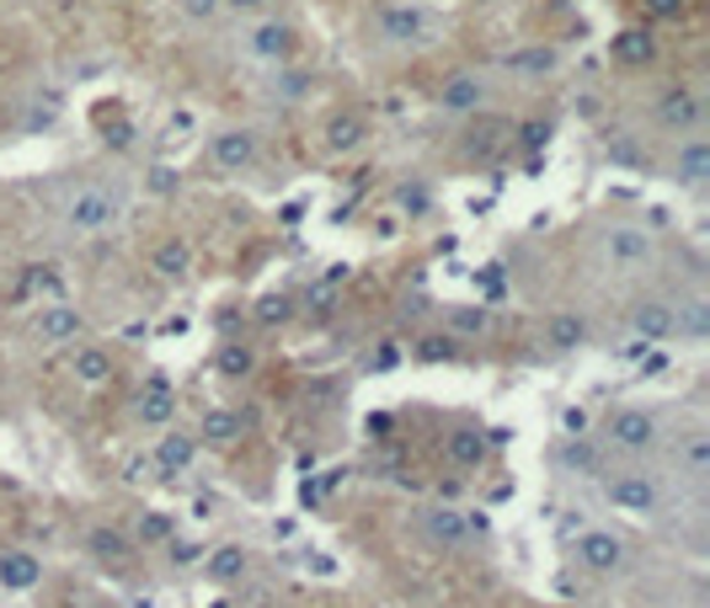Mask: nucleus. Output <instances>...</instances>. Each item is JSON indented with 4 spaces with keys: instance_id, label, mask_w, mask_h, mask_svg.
<instances>
[{
    "instance_id": "c9c22d12",
    "label": "nucleus",
    "mask_w": 710,
    "mask_h": 608,
    "mask_svg": "<svg viewBox=\"0 0 710 608\" xmlns=\"http://www.w3.org/2000/svg\"><path fill=\"white\" fill-rule=\"evenodd\" d=\"M401 203H406V208H428V192H422V187H401Z\"/></svg>"
},
{
    "instance_id": "c85d7f7f",
    "label": "nucleus",
    "mask_w": 710,
    "mask_h": 608,
    "mask_svg": "<svg viewBox=\"0 0 710 608\" xmlns=\"http://www.w3.org/2000/svg\"><path fill=\"white\" fill-rule=\"evenodd\" d=\"M305 91H310V75H305V69H289V75L278 69V97H283V102H300Z\"/></svg>"
},
{
    "instance_id": "1a4fd4ad",
    "label": "nucleus",
    "mask_w": 710,
    "mask_h": 608,
    "mask_svg": "<svg viewBox=\"0 0 710 608\" xmlns=\"http://www.w3.org/2000/svg\"><path fill=\"white\" fill-rule=\"evenodd\" d=\"M33 337H38L43 347H75V342L86 337V315L65 300L43 304V309L33 315Z\"/></svg>"
},
{
    "instance_id": "f03ea898",
    "label": "nucleus",
    "mask_w": 710,
    "mask_h": 608,
    "mask_svg": "<svg viewBox=\"0 0 710 608\" xmlns=\"http://www.w3.org/2000/svg\"><path fill=\"white\" fill-rule=\"evenodd\" d=\"M60 225L69 236H102V230L118 225V198L97 182H75L60 198Z\"/></svg>"
},
{
    "instance_id": "2f4dec72",
    "label": "nucleus",
    "mask_w": 710,
    "mask_h": 608,
    "mask_svg": "<svg viewBox=\"0 0 710 608\" xmlns=\"http://www.w3.org/2000/svg\"><path fill=\"white\" fill-rule=\"evenodd\" d=\"M646 22H673L679 11H684V0H642Z\"/></svg>"
},
{
    "instance_id": "f8f14e48",
    "label": "nucleus",
    "mask_w": 710,
    "mask_h": 608,
    "mask_svg": "<svg viewBox=\"0 0 710 608\" xmlns=\"http://www.w3.org/2000/svg\"><path fill=\"white\" fill-rule=\"evenodd\" d=\"M193 262H198V251H193V241H182V236H166V241L150 251V273H155L161 283H188V278H193Z\"/></svg>"
},
{
    "instance_id": "f704fd0d",
    "label": "nucleus",
    "mask_w": 710,
    "mask_h": 608,
    "mask_svg": "<svg viewBox=\"0 0 710 608\" xmlns=\"http://www.w3.org/2000/svg\"><path fill=\"white\" fill-rule=\"evenodd\" d=\"M219 11V0H188V16H198V22H208Z\"/></svg>"
},
{
    "instance_id": "bb28decb",
    "label": "nucleus",
    "mask_w": 710,
    "mask_h": 608,
    "mask_svg": "<svg viewBox=\"0 0 710 608\" xmlns=\"http://www.w3.org/2000/svg\"><path fill=\"white\" fill-rule=\"evenodd\" d=\"M86 545H91V555H97L102 566H113V560H129V555H134L129 540H124L118 529H91V540H86Z\"/></svg>"
},
{
    "instance_id": "6e6552de",
    "label": "nucleus",
    "mask_w": 710,
    "mask_h": 608,
    "mask_svg": "<svg viewBox=\"0 0 710 608\" xmlns=\"http://www.w3.org/2000/svg\"><path fill=\"white\" fill-rule=\"evenodd\" d=\"M578 566L582 571H593V577H614V571H625V560H631V549L620 534H609V529H587L578 534Z\"/></svg>"
},
{
    "instance_id": "7c9ffc66",
    "label": "nucleus",
    "mask_w": 710,
    "mask_h": 608,
    "mask_svg": "<svg viewBox=\"0 0 710 608\" xmlns=\"http://www.w3.org/2000/svg\"><path fill=\"white\" fill-rule=\"evenodd\" d=\"M252 364H257V358H252L246 347H225V353H219V368H225L230 379H236V373H252Z\"/></svg>"
},
{
    "instance_id": "0eeeda50",
    "label": "nucleus",
    "mask_w": 710,
    "mask_h": 608,
    "mask_svg": "<svg viewBox=\"0 0 710 608\" xmlns=\"http://www.w3.org/2000/svg\"><path fill=\"white\" fill-rule=\"evenodd\" d=\"M417 534L433 549H465L476 540V523H470L459 507H422V512H417Z\"/></svg>"
},
{
    "instance_id": "ea45409f",
    "label": "nucleus",
    "mask_w": 710,
    "mask_h": 608,
    "mask_svg": "<svg viewBox=\"0 0 710 608\" xmlns=\"http://www.w3.org/2000/svg\"><path fill=\"white\" fill-rule=\"evenodd\" d=\"M86 608H118V604H86Z\"/></svg>"
},
{
    "instance_id": "aec40b11",
    "label": "nucleus",
    "mask_w": 710,
    "mask_h": 608,
    "mask_svg": "<svg viewBox=\"0 0 710 608\" xmlns=\"http://www.w3.org/2000/svg\"><path fill=\"white\" fill-rule=\"evenodd\" d=\"M246 566H252V555H246L241 545H219L208 560H203V577L219 582V587H236V582L246 577Z\"/></svg>"
},
{
    "instance_id": "6ab92c4d",
    "label": "nucleus",
    "mask_w": 710,
    "mask_h": 608,
    "mask_svg": "<svg viewBox=\"0 0 710 608\" xmlns=\"http://www.w3.org/2000/svg\"><path fill=\"white\" fill-rule=\"evenodd\" d=\"M38 582H43V560H38L33 549H0V587L27 593V587H38Z\"/></svg>"
},
{
    "instance_id": "cd10ccee",
    "label": "nucleus",
    "mask_w": 710,
    "mask_h": 608,
    "mask_svg": "<svg viewBox=\"0 0 710 608\" xmlns=\"http://www.w3.org/2000/svg\"><path fill=\"white\" fill-rule=\"evenodd\" d=\"M449 454H454V465H481V459H486V443H481V432H454Z\"/></svg>"
},
{
    "instance_id": "4c0bfd02",
    "label": "nucleus",
    "mask_w": 710,
    "mask_h": 608,
    "mask_svg": "<svg viewBox=\"0 0 710 608\" xmlns=\"http://www.w3.org/2000/svg\"><path fill=\"white\" fill-rule=\"evenodd\" d=\"M150 192H172V172H155V177H150Z\"/></svg>"
},
{
    "instance_id": "20e7f679",
    "label": "nucleus",
    "mask_w": 710,
    "mask_h": 608,
    "mask_svg": "<svg viewBox=\"0 0 710 608\" xmlns=\"http://www.w3.org/2000/svg\"><path fill=\"white\" fill-rule=\"evenodd\" d=\"M208 161H214L225 177H252L262 166V139L252 128L230 123V128H219V134L208 139Z\"/></svg>"
},
{
    "instance_id": "4468645a",
    "label": "nucleus",
    "mask_w": 710,
    "mask_h": 608,
    "mask_svg": "<svg viewBox=\"0 0 710 608\" xmlns=\"http://www.w3.org/2000/svg\"><path fill=\"white\" fill-rule=\"evenodd\" d=\"M172 417H177V390L166 379H150L139 390V401H134V422L155 432V427H172Z\"/></svg>"
},
{
    "instance_id": "9b49d317",
    "label": "nucleus",
    "mask_w": 710,
    "mask_h": 608,
    "mask_svg": "<svg viewBox=\"0 0 710 608\" xmlns=\"http://www.w3.org/2000/svg\"><path fill=\"white\" fill-rule=\"evenodd\" d=\"M486 102H492V80H486V75H476V69L449 75V80H444V91H439V107H444V113H481Z\"/></svg>"
},
{
    "instance_id": "ddd939ff",
    "label": "nucleus",
    "mask_w": 710,
    "mask_h": 608,
    "mask_svg": "<svg viewBox=\"0 0 710 608\" xmlns=\"http://www.w3.org/2000/svg\"><path fill=\"white\" fill-rule=\"evenodd\" d=\"M246 54L262 64H289L294 60V27H283V22H257L252 33H246Z\"/></svg>"
},
{
    "instance_id": "e433bc0d",
    "label": "nucleus",
    "mask_w": 710,
    "mask_h": 608,
    "mask_svg": "<svg viewBox=\"0 0 710 608\" xmlns=\"http://www.w3.org/2000/svg\"><path fill=\"white\" fill-rule=\"evenodd\" d=\"M139 534H144V540H172V529H166V523H155V518H144V523H139Z\"/></svg>"
},
{
    "instance_id": "72a5a7b5",
    "label": "nucleus",
    "mask_w": 710,
    "mask_h": 608,
    "mask_svg": "<svg viewBox=\"0 0 710 608\" xmlns=\"http://www.w3.org/2000/svg\"><path fill=\"white\" fill-rule=\"evenodd\" d=\"M454 353V337H428L422 342V358H449Z\"/></svg>"
},
{
    "instance_id": "7ed1b4c3",
    "label": "nucleus",
    "mask_w": 710,
    "mask_h": 608,
    "mask_svg": "<svg viewBox=\"0 0 710 608\" xmlns=\"http://www.w3.org/2000/svg\"><path fill=\"white\" fill-rule=\"evenodd\" d=\"M662 438H668V422L651 406H620L604 422V448H614V454H651Z\"/></svg>"
},
{
    "instance_id": "b1692460",
    "label": "nucleus",
    "mask_w": 710,
    "mask_h": 608,
    "mask_svg": "<svg viewBox=\"0 0 710 608\" xmlns=\"http://www.w3.org/2000/svg\"><path fill=\"white\" fill-rule=\"evenodd\" d=\"M188 459H193V438H188V432H166V438L155 443V470H161V476L188 470Z\"/></svg>"
},
{
    "instance_id": "2eb2a0df",
    "label": "nucleus",
    "mask_w": 710,
    "mask_h": 608,
    "mask_svg": "<svg viewBox=\"0 0 710 608\" xmlns=\"http://www.w3.org/2000/svg\"><path fill=\"white\" fill-rule=\"evenodd\" d=\"M657 123L668 134H695L700 128V97L689 86H668V97L657 102Z\"/></svg>"
},
{
    "instance_id": "473e14b6",
    "label": "nucleus",
    "mask_w": 710,
    "mask_h": 608,
    "mask_svg": "<svg viewBox=\"0 0 710 608\" xmlns=\"http://www.w3.org/2000/svg\"><path fill=\"white\" fill-rule=\"evenodd\" d=\"M257 320H262V326H278V320H289V300H267L257 309Z\"/></svg>"
},
{
    "instance_id": "39448f33",
    "label": "nucleus",
    "mask_w": 710,
    "mask_h": 608,
    "mask_svg": "<svg viewBox=\"0 0 710 608\" xmlns=\"http://www.w3.org/2000/svg\"><path fill=\"white\" fill-rule=\"evenodd\" d=\"M598 476H604V496L614 507L636 512V518H651L662 507V491H657V481L646 470H598Z\"/></svg>"
},
{
    "instance_id": "423d86ee",
    "label": "nucleus",
    "mask_w": 710,
    "mask_h": 608,
    "mask_svg": "<svg viewBox=\"0 0 710 608\" xmlns=\"http://www.w3.org/2000/svg\"><path fill=\"white\" fill-rule=\"evenodd\" d=\"M369 118L358 113V107H337V113H326L321 123V150L331 161H342V155H358L364 144H369Z\"/></svg>"
},
{
    "instance_id": "412c9836",
    "label": "nucleus",
    "mask_w": 710,
    "mask_h": 608,
    "mask_svg": "<svg viewBox=\"0 0 710 608\" xmlns=\"http://www.w3.org/2000/svg\"><path fill=\"white\" fill-rule=\"evenodd\" d=\"M651 60H657V38H651V27H625V33L614 38V64H625V69H646Z\"/></svg>"
},
{
    "instance_id": "f257e3e1",
    "label": "nucleus",
    "mask_w": 710,
    "mask_h": 608,
    "mask_svg": "<svg viewBox=\"0 0 710 608\" xmlns=\"http://www.w3.org/2000/svg\"><path fill=\"white\" fill-rule=\"evenodd\" d=\"M593 251H598V262H604L609 273H646V267H657V256H662V251H657V236H651L646 225H636V219L604 225Z\"/></svg>"
},
{
    "instance_id": "393cba45",
    "label": "nucleus",
    "mask_w": 710,
    "mask_h": 608,
    "mask_svg": "<svg viewBox=\"0 0 710 608\" xmlns=\"http://www.w3.org/2000/svg\"><path fill=\"white\" fill-rule=\"evenodd\" d=\"M497 326V315L486 304H454L449 309V337H486Z\"/></svg>"
},
{
    "instance_id": "a211bd4d",
    "label": "nucleus",
    "mask_w": 710,
    "mask_h": 608,
    "mask_svg": "<svg viewBox=\"0 0 710 608\" xmlns=\"http://www.w3.org/2000/svg\"><path fill=\"white\" fill-rule=\"evenodd\" d=\"M673 177L684 187H706V177H710V139L706 134H689V139L673 150Z\"/></svg>"
},
{
    "instance_id": "58836bf2",
    "label": "nucleus",
    "mask_w": 710,
    "mask_h": 608,
    "mask_svg": "<svg viewBox=\"0 0 710 608\" xmlns=\"http://www.w3.org/2000/svg\"><path fill=\"white\" fill-rule=\"evenodd\" d=\"M225 5H236V11H257L262 0H225Z\"/></svg>"
},
{
    "instance_id": "c756f323",
    "label": "nucleus",
    "mask_w": 710,
    "mask_h": 608,
    "mask_svg": "<svg viewBox=\"0 0 710 608\" xmlns=\"http://www.w3.org/2000/svg\"><path fill=\"white\" fill-rule=\"evenodd\" d=\"M514 64L523 75H545V69H556V54H550V49H540V54L529 49V54H514Z\"/></svg>"
},
{
    "instance_id": "a878e982",
    "label": "nucleus",
    "mask_w": 710,
    "mask_h": 608,
    "mask_svg": "<svg viewBox=\"0 0 710 608\" xmlns=\"http://www.w3.org/2000/svg\"><path fill=\"white\" fill-rule=\"evenodd\" d=\"M198 432H203V443H214V448H230V443L241 438V417H236V411H225V406H214V411H203Z\"/></svg>"
},
{
    "instance_id": "dca6fc26",
    "label": "nucleus",
    "mask_w": 710,
    "mask_h": 608,
    "mask_svg": "<svg viewBox=\"0 0 710 608\" xmlns=\"http://www.w3.org/2000/svg\"><path fill=\"white\" fill-rule=\"evenodd\" d=\"M631 326L642 331L646 342L679 337V300H642V304H631Z\"/></svg>"
},
{
    "instance_id": "5701e85b",
    "label": "nucleus",
    "mask_w": 710,
    "mask_h": 608,
    "mask_svg": "<svg viewBox=\"0 0 710 608\" xmlns=\"http://www.w3.org/2000/svg\"><path fill=\"white\" fill-rule=\"evenodd\" d=\"M679 465H684V481H706L710 476V438L695 427V432H684V443H679Z\"/></svg>"
},
{
    "instance_id": "f3484780",
    "label": "nucleus",
    "mask_w": 710,
    "mask_h": 608,
    "mask_svg": "<svg viewBox=\"0 0 710 608\" xmlns=\"http://www.w3.org/2000/svg\"><path fill=\"white\" fill-rule=\"evenodd\" d=\"M380 33H385L390 43H422L428 38V16H422V5H380Z\"/></svg>"
},
{
    "instance_id": "4be33fe9",
    "label": "nucleus",
    "mask_w": 710,
    "mask_h": 608,
    "mask_svg": "<svg viewBox=\"0 0 710 608\" xmlns=\"http://www.w3.org/2000/svg\"><path fill=\"white\" fill-rule=\"evenodd\" d=\"M545 342H550L556 353H578L582 342H587V320H582V315H572V309L550 315V326H545Z\"/></svg>"
},
{
    "instance_id": "9d476101",
    "label": "nucleus",
    "mask_w": 710,
    "mask_h": 608,
    "mask_svg": "<svg viewBox=\"0 0 710 608\" xmlns=\"http://www.w3.org/2000/svg\"><path fill=\"white\" fill-rule=\"evenodd\" d=\"M113 373H118V358H113V347L107 342H75L69 347V379L80 384V390H102V384H113Z\"/></svg>"
}]
</instances>
